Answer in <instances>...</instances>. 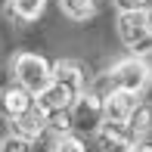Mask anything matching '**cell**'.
<instances>
[{
    "label": "cell",
    "mask_w": 152,
    "mask_h": 152,
    "mask_svg": "<svg viewBox=\"0 0 152 152\" xmlns=\"http://www.w3.org/2000/svg\"><path fill=\"white\" fill-rule=\"evenodd\" d=\"M137 96H140V93H130V90H118V87H112V90L102 96V102H106V121H127L130 115H134V109L140 106Z\"/></svg>",
    "instance_id": "cell-7"
},
{
    "label": "cell",
    "mask_w": 152,
    "mask_h": 152,
    "mask_svg": "<svg viewBox=\"0 0 152 152\" xmlns=\"http://www.w3.org/2000/svg\"><path fill=\"white\" fill-rule=\"evenodd\" d=\"M115 31H118V40L130 50V56H143L146 59L152 53V31H149L143 12H118Z\"/></svg>",
    "instance_id": "cell-3"
},
{
    "label": "cell",
    "mask_w": 152,
    "mask_h": 152,
    "mask_svg": "<svg viewBox=\"0 0 152 152\" xmlns=\"http://www.w3.org/2000/svg\"><path fill=\"white\" fill-rule=\"evenodd\" d=\"M118 12H146L149 10V0H112Z\"/></svg>",
    "instance_id": "cell-17"
},
{
    "label": "cell",
    "mask_w": 152,
    "mask_h": 152,
    "mask_svg": "<svg viewBox=\"0 0 152 152\" xmlns=\"http://www.w3.org/2000/svg\"><path fill=\"white\" fill-rule=\"evenodd\" d=\"M53 81L56 84H65L68 90H75V93H84V87H87V68L81 65L78 59H59V62H53Z\"/></svg>",
    "instance_id": "cell-8"
},
{
    "label": "cell",
    "mask_w": 152,
    "mask_h": 152,
    "mask_svg": "<svg viewBox=\"0 0 152 152\" xmlns=\"http://www.w3.org/2000/svg\"><path fill=\"white\" fill-rule=\"evenodd\" d=\"M127 127L134 130L137 137H146L152 130V102H140V106L134 109V115L127 118Z\"/></svg>",
    "instance_id": "cell-13"
},
{
    "label": "cell",
    "mask_w": 152,
    "mask_h": 152,
    "mask_svg": "<svg viewBox=\"0 0 152 152\" xmlns=\"http://www.w3.org/2000/svg\"><path fill=\"white\" fill-rule=\"evenodd\" d=\"M143 16H146V25H149V31H152V6H149L146 12H143Z\"/></svg>",
    "instance_id": "cell-19"
},
{
    "label": "cell",
    "mask_w": 152,
    "mask_h": 152,
    "mask_svg": "<svg viewBox=\"0 0 152 152\" xmlns=\"http://www.w3.org/2000/svg\"><path fill=\"white\" fill-rule=\"evenodd\" d=\"M140 137L127 127V121H102L96 127V146L99 152H130Z\"/></svg>",
    "instance_id": "cell-4"
},
{
    "label": "cell",
    "mask_w": 152,
    "mask_h": 152,
    "mask_svg": "<svg viewBox=\"0 0 152 152\" xmlns=\"http://www.w3.org/2000/svg\"><path fill=\"white\" fill-rule=\"evenodd\" d=\"M75 99H78V93L68 90L65 84H56V81L37 93V106L44 109V112H53V109H72Z\"/></svg>",
    "instance_id": "cell-10"
},
{
    "label": "cell",
    "mask_w": 152,
    "mask_h": 152,
    "mask_svg": "<svg viewBox=\"0 0 152 152\" xmlns=\"http://www.w3.org/2000/svg\"><path fill=\"white\" fill-rule=\"evenodd\" d=\"M12 124V130L16 134H22V137H28V140L34 143V140H40V137L50 130V124H47V112L40 106H34L31 112H25L22 118H16V121H10Z\"/></svg>",
    "instance_id": "cell-9"
},
{
    "label": "cell",
    "mask_w": 152,
    "mask_h": 152,
    "mask_svg": "<svg viewBox=\"0 0 152 152\" xmlns=\"http://www.w3.org/2000/svg\"><path fill=\"white\" fill-rule=\"evenodd\" d=\"M72 115H75V127L93 130V134H96V127L106 121V102H102V96L96 90H84L78 99H75Z\"/></svg>",
    "instance_id": "cell-5"
},
{
    "label": "cell",
    "mask_w": 152,
    "mask_h": 152,
    "mask_svg": "<svg viewBox=\"0 0 152 152\" xmlns=\"http://www.w3.org/2000/svg\"><path fill=\"white\" fill-rule=\"evenodd\" d=\"M34 143L28 140V137H22V134H16V130H10V134L0 140V152H31Z\"/></svg>",
    "instance_id": "cell-16"
},
{
    "label": "cell",
    "mask_w": 152,
    "mask_h": 152,
    "mask_svg": "<svg viewBox=\"0 0 152 152\" xmlns=\"http://www.w3.org/2000/svg\"><path fill=\"white\" fill-rule=\"evenodd\" d=\"M10 68H12V78L22 87H28L31 93H40L44 87L53 84V65L40 56V53H31V50L16 53L12 62H10Z\"/></svg>",
    "instance_id": "cell-1"
},
{
    "label": "cell",
    "mask_w": 152,
    "mask_h": 152,
    "mask_svg": "<svg viewBox=\"0 0 152 152\" xmlns=\"http://www.w3.org/2000/svg\"><path fill=\"white\" fill-rule=\"evenodd\" d=\"M47 124L53 134H68L75 127V115L72 109H53V112H47Z\"/></svg>",
    "instance_id": "cell-15"
},
{
    "label": "cell",
    "mask_w": 152,
    "mask_h": 152,
    "mask_svg": "<svg viewBox=\"0 0 152 152\" xmlns=\"http://www.w3.org/2000/svg\"><path fill=\"white\" fill-rule=\"evenodd\" d=\"M146 84H152V68L143 56H127L118 59L109 68V87L118 90H130V93H143Z\"/></svg>",
    "instance_id": "cell-2"
},
{
    "label": "cell",
    "mask_w": 152,
    "mask_h": 152,
    "mask_svg": "<svg viewBox=\"0 0 152 152\" xmlns=\"http://www.w3.org/2000/svg\"><path fill=\"white\" fill-rule=\"evenodd\" d=\"M130 152H152V146H146V143H137V146L130 149Z\"/></svg>",
    "instance_id": "cell-18"
},
{
    "label": "cell",
    "mask_w": 152,
    "mask_h": 152,
    "mask_svg": "<svg viewBox=\"0 0 152 152\" xmlns=\"http://www.w3.org/2000/svg\"><path fill=\"white\" fill-rule=\"evenodd\" d=\"M50 152H87L84 146V140H81L78 134H56L53 137V143H50Z\"/></svg>",
    "instance_id": "cell-14"
},
{
    "label": "cell",
    "mask_w": 152,
    "mask_h": 152,
    "mask_svg": "<svg viewBox=\"0 0 152 152\" xmlns=\"http://www.w3.org/2000/svg\"><path fill=\"white\" fill-rule=\"evenodd\" d=\"M59 10L65 12L72 22H87V19L96 16L99 0H59Z\"/></svg>",
    "instance_id": "cell-12"
},
{
    "label": "cell",
    "mask_w": 152,
    "mask_h": 152,
    "mask_svg": "<svg viewBox=\"0 0 152 152\" xmlns=\"http://www.w3.org/2000/svg\"><path fill=\"white\" fill-rule=\"evenodd\" d=\"M34 106H37V93H31L28 87H22L19 81L16 84H6L3 90H0V115H3L6 121L22 118V115L31 112Z\"/></svg>",
    "instance_id": "cell-6"
},
{
    "label": "cell",
    "mask_w": 152,
    "mask_h": 152,
    "mask_svg": "<svg viewBox=\"0 0 152 152\" xmlns=\"http://www.w3.org/2000/svg\"><path fill=\"white\" fill-rule=\"evenodd\" d=\"M10 16H16L19 22H37L47 10V0H10L6 3Z\"/></svg>",
    "instance_id": "cell-11"
}]
</instances>
